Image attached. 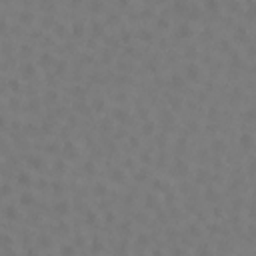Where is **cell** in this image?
<instances>
[{
    "instance_id": "obj_37",
    "label": "cell",
    "mask_w": 256,
    "mask_h": 256,
    "mask_svg": "<svg viewBox=\"0 0 256 256\" xmlns=\"http://www.w3.org/2000/svg\"><path fill=\"white\" fill-rule=\"evenodd\" d=\"M160 2H162V0H160Z\"/></svg>"
},
{
    "instance_id": "obj_11",
    "label": "cell",
    "mask_w": 256,
    "mask_h": 256,
    "mask_svg": "<svg viewBox=\"0 0 256 256\" xmlns=\"http://www.w3.org/2000/svg\"><path fill=\"white\" fill-rule=\"evenodd\" d=\"M188 18H192V20H198L200 18V8H198V6L188 8Z\"/></svg>"
},
{
    "instance_id": "obj_29",
    "label": "cell",
    "mask_w": 256,
    "mask_h": 256,
    "mask_svg": "<svg viewBox=\"0 0 256 256\" xmlns=\"http://www.w3.org/2000/svg\"><path fill=\"white\" fill-rule=\"evenodd\" d=\"M2 194H4V196H8V194H10V186H8V184L2 186Z\"/></svg>"
},
{
    "instance_id": "obj_18",
    "label": "cell",
    "mask_w": 256,
    "mask_h": 256,
    "mask_svg": "<svg viewBox=\"0 0 256 256\" xmlns=\"http://www.w3.org/2000/svg\"><path fill=\"white\" fill-rule=\"evenodd\" d=\"M82 32H84L82 24H74V36H82Z\"/></svg>"
},
{
    "instance_id": "obj_10",
    "label": "cell",
    "mask_w": 256,
    "mask_h": 256,
    "mask_svg": "<svg viewBox=\"0 0 256 256\" xmlns=\"http://www.w3.org/2000/svg\"><path fill=\"white\" fill-rule=\"evenodd\" d=\"M54 210H56V214H68L70 208H68V202H58Z\"/></svg>"
},
{
    "instance_id": "obj_2",
    "label": "cell",
    "mask_w": 256,
    "mask_h": 256,
    "mask_svg": "<svg viewBox=\"0 0 256 256\" xmlns=\"http://www.w3.org/2000/svg\"><path fill=\"white\" fill-rule=\"evenodd\" d=\"M16 182L20 184V186H24V188H28L30 184H32V178H30L28 172H20L18 176H16Z\"/></svg>"
},
{
    "instance_id": "obj_34",
    "label": "cell",
    "mask_w": 256,
    "mask_h": 256,
    "mask_svg": "<svg viewBox=\"0 0 256 256\" xmlns=\"http://www.w3.org/2000/svg\"><path fill=\"white\" fill-rule=\"evenodd\" d=\"M30 108H34V110H36V108H38V100H34V102H30Z\"/></svg>"
},
{
    "instance_id": "obj_6",
    "label": "cell",
    "mask_w": 256,
    "mask_h": 256,
    "mask_svg": "<svg viewBox=\"0 0 256 256\" xmlns=\"http://www.w3.org/2000/svg\"><path fill=\"white\" fill-rule=\"evenodd\" d=\"M20 204H22V206H32V204H34L32 192H24V194H22V196H20Z\"/></svg>"
},
{
    "instance_id": "obj_35",
    "label": "cell",
    "mask_w": 256,
    "mask_h": 256,
    "mask_svg": "<svg viewBox=\"0 0 256 256\" xmlns=\"http://www.w3.org/2000/svg\"><path fill=\"white\" fill-rule=\"evenodd\" d=\"M10 88H14V90H18V82H14V80H12V82H10Z\"/></svg>"
},
{
    "instance_id": "obj_14",
    "label": "cell",
    "mask_w": 256,
    "mask_h": 256,
    "mask_svg": "<svg viewBox=\"0 0 256 256\" xmlns=\"http://www.w3.org/2000/svg\"><path fill=\"white\" fill-rule=\"evenodd\" d=\"M22 74H24V76H32V74H34V66H32V64H24V66H22Z\"/></svg>"
},
{
    "instance_id": "obj_27",
    "label": "cell",
    "mask_w": 256,
    "mask_h": 256,
    "mask_svg": "<svg viewBox=\"0 0 256 256\" xmlns=\"http://www.w3.org/2000/svg\"><path fill=\"white\" fill-rule=\"evenodd\" d=\"M140 38H142V40H150V38H152V34H150V32H146V30H144V32L140 34Z\"/></svg>"
},
{
    "instance_id": "obj_7",
    "label": "cell",
    "mask_w": 256,
    "mask_h": 256,
    "mask_svg": "<svg viewBox=\"0 0 256 256\" xmlns=\"http://www.w3.org/2000/svg\"><path fill=\"white\" fill-rule=\"evenodd\" d=\"M186 74H188V78L196 80V78H198V74H200V70H198V66H196V64H188V68H186Z\"/></svg>"
},
{
    "instance_id": "obj_17",
    "label": "cell",
    "mask_w": 256,
    "mask_h": 256,
    "mask_svg": "<svg viewBox=\"0 0 256 256\" xmlns=\"http://www.w3.org/2000/svg\"><path fill=\"white\" fill-rule=\"evenodd\" d=\"M142 132H144V134H152V132H154V124H152V122H146Z\"/></svg>"
},
{
    "instance_id": "obj_24",
    "label": "cell",
    "mask_w": 256,
    "mask_h": 256,
    "mask_svg": "<svg viewBox=\"0 0 256 256\" xmlns=\"http://www.w3.org/2000/svg\"><path fill=\"white\" fill-rule=\"evenodd\" d=\"M116 118H118V120H126V114H124V110H116Z\"/></svg>"
},
{
    "instance_id": "obj_16",
    "label": "cell",
    "mask_w": 256,
    "mask_h": 256,
    "mask_svg": "<svg viewBox=\"0 0 256 256\" xmlns=\"http://www.w3.org/2000/svg\"><path fill=\"white\" fill-rule=\"evenodd\" d=\"M244 120H248V122L256 120V110H246V114H244Z\"/></svg>"
},
{
    "instance_id": "obj_9",
    "label": "cell",
    "mask_w": 256,
    "mask_h": 256,
    "mask_svg": "<svg viewBox=\"0 0 256 256\" xmlns=\"http://www.w3.org/2000/svg\"><path fill=\"white\" fill-rule=\"evenodd\" d=\"M204 8L210 10V12H216L218 10V0H204Z\"/></svg>"
},
{
    "instance_id": "obj_36",
    "label": "cell",
    "mask_w": 256,
    "mask_h": 256,
    "mask_svg": "<svg viewBox=\"0 0 256 256\" xmlns=\"http://www.w3.org/2000/svg\"><path fill=\"white\" fill-rule=\"evenodd\" d=\"M100 30H102V26H96V24H94V34H100Z\"/></svg>"
},
{
    "instance_id": "obj_12",
    "label": "cell",
    "mask_w": 256,
    "mask_h": 256,
    "mask_svg": "<svg viewBox=\"0 0 256 256\" xmlns=\"http://www.w3.org/2000/svg\"><path fill=\"white\" fill-rule=\"evenodd\" d=\"M170 86H172V88H182L184 86L182 78H180V76H172V78H170Z\"/></svg>"
},
{
    "instance_id": "obj_32",
    "label": "cell",
    "mask_w": 256,
    "mask_h": 256,
    "mask_svg": "<svg viewBox=\"0 0 256 256\" xmlns=\"http://www.w3.org/2000/svg\"><path fill=\"white\" fill-rule=\"evenodd\" d=\"M28 20H30V14H28V12H24V14H22V22H28Z\"/></svg>"
},
{
    "instance_id": "obj_25",
    "label": "cell",
    "mask_w": 256,
    "mask_h": 256,
    "mask_svg": "<svg viewBox=\"0 0 256 256\" xmlns=\"http://www.w3.org/2000/svg\"><path fill=\"white\" fill-rule=\"evenodd\" d=\"M90 10H102V2H92Z\"/></svg>"
},
{
    "instance_id": "obj_22",
    "label": "cell",
    "mask_w": 256,
    "mask_h": 256,
    "mask_svg": "<svg viewBox=\"0 0 256 256\" xmlns=\"http://www.w3.org/2000/svg\"><path fill=\"white\" fill-rule=\"evenodd\" d=\"M60 252H62V254H72L74 248L72 246H62V248H60Z\"/></svg>"
},
{
    "instance_id": "obj_33",
    "label": "cell",
    "mask_w": 256,
    "mask_h": 256,
    "mask_svg": "<svg viewBox=\"0 0 256 256\" xmlns=\"http://www.w3.org/2000/svg\"><path fill=\"white\" fill-rule=\"evenodd\" d=\"M40 240H42V242H40L42 246H46V244H50V240H46V236H42V238H40Z\"/></svg>"
},
{
    "instance_id": "obj_28",
    "label": "cell",
    "mask_w": 256,
    "mask_h": 256,
    "mask_svg": "<svg viewBox=\"0 0 256 256\" xmlns=\"http://www.w3.org/2000/svg\"><path fill=\"white\" fill-rule=\"evenodd\" d=\"M248 170H250V174H256V160L250 162V168H248Z\"/></svg>"
},
{
    "instance_id": "obj_5",
    "label": "cell",
    "mask_w": 256,
    "mask_h": 256,
    "mask_svg": "<svg viewBox=\"0 0 256 256\" xmlns=\"http://www.w3.org/2000/svg\"><path fill=\"white\" fill-rule=\"evenodd\" d=\"M174 10H176L178 14L188 12V2H186V0H176V2H174Z\"/></svg>"
},
{
    "instance_id": "obj_21",
    "label": "cell",
    "mask_w": 256,
    "mask_h": 256,
    "mask_svg": "<svg viewBox=\"0 0 256 256\" xmlns=\"http://www.w3.org/2000/svg\"><path fill=\"white\" fill-rule=\"evenodd\" d=\"M94 194H98V196H102V194H104V186H102V184H98V186H94Z\"/></svg>"
},
{
    "instance_id": "obj_31",
    "label": "cell",
    "mask_w": 256,
    "mask_h": 256,
    "mask_svg": "<svg viewBox=\"0 0 256 256\" xmlns=\"http://www.w3.org/2000/svg\"><path fill=\"white\" fill-rule=\"evenodd\" d=\"M22 54H24V56H28V54H30V46H22Z\"/></svg>"
},
{
    "instance_id": "obj_3",
    "label": "cell",
    "mask_w": 256,
    "mask_h": 256,
    "mask_svg": "<svg viewBox=\"0 0 256 256\" xmlns=\"http://www.w3.org/2000/svg\"><path fill=\"white\" fill-rule=\"evenodd\" d=\"M190 34H192V28H190L188 24H180L178 28H176V36H178V38H188Z\"/></svg>"
},
{
    "instance_id": "obj_20",
    "label": "cell",
    "mask_w": 256,
    "mask_h": 256,
    "mask_svg": "<svg viewBox=\"0 0 256 256\" xmlns=\"http://www.w3.org/2000/svg\"><path fill=\"white\" fill-rule=\"evenodd\" d=\"M112 178H114L116 182H122V172L120 170H114V172H112Z\"/></svg>"
},
{
    "instance_id": "obj_15",
    "label": "cell",
    "mask_w": 256,
    "mask_h": 256,
    "mask_svg": "<svg viewBox=\"0 0 256 256\" xmlns=\"http://www.w3.org/2000/svg\"><path fill=\"white\" fill-rule=\"evenodd\" d=\"M234 36H236V40H246V30H244V28H236V34H234Z\"/></svg>"
},
{
    "instance_id": "obj_30",
    "label": "cell",
    "mask_w": 256,
    "mask_h": 256,
    "mask_svg": "<svg viewBox=\"0 0 256 256\" xmlns=\"http://www.w3.org/2000/svg\"><path fill=\"white\" fill-rule=\"evenodd\" d=\"M158 26H160V28H166V26H168V20H164V18L158 20Z\"/></svg>"
},
{
    "instance_id": "obj_8",
    "label": "cell",
    "mask_w": 256,
    "mask_h": 256,
    "mask_svg": "<svg viewBox=\"0 0 256 256\" xmlns=\"http://www.w3.org/2000/svg\"><path fill=\"white\" fill-rule=\"evenodd\" d=\"M4 216L8 218V220H16L18 212H16V208H14V206H6V208H4Z\"/></svg>"
},
{
    "instance_id": "obj_19",
    "label": "cell",
    "mask_w": 256,
    "mask_h": 256,
    "mask_svg": "<svg viewBox=\"0 0 256 256\" xmlns=\"http://www.w3.org/2000/svg\"><path fill=\"white\" fill-rule=\"evenodd\" d=\"M40 62H42V64H44V66H48V64H50V62H52V58H50V56H48V54H42V56H40Z\"/></svg>"
},
{
    "instance_id": "obj_23",
    "label": "cell",
    "mask_w": 256,
    "mask_h": 256,
    "mask_svg": "<svg viewBox=\"0 0 256 256\" xmlns=\"http://www.w3.org/2000/svg\"><path fill=\"white\" fill-rule=\"evenodd\" d=\"M248 18H256V4L250 6V10H248Z\"/></svg>"
},
{
    "instance_id": "obj_26",
    "label": "cell",
    "mask_w": 256,
    "mask_h": 256,
    "mask_svg": "<svg viewBox=\"0 0 256 256\" xmlns=\"http://www.w3.org/2000/svg\"><path fill=\"white\" fill-rule=\"evenodd\" d=\"M102 250V244L100 242H94V244H92V252H100Z\"/></svg>"
},
{
    "instance_id": "obj_13",
    "label": "cell",
    "mask_w": 256,
    "mask_h": 256,
    "mask_svg": "<svg viewBox=\"0 0 256 256\" xmlns=\"http://www.w3.org/2000/svg\"><path fill=\"white\" fill-rule=\"evenodd\" d=\"M44 100L50 102V104H52V102H56V92H54V90H48L46 94H44Z\"/></svg>"
},
{
    "instance_id": "obj_1",
    "label": "cell",
    "mask_w": 256,
    "mask_h": 256,
    "mask_svg": "<svg viewBox=\"0 0 256 256\" xmlns=\"http://www.w3.org/2000/svg\"><path fill=\"white\" fill-rule=\"evenodd\" d=\"M26 164H28L30 168H34V170H40V168L44 166V162H42V158H40V156H28Z\"/></svg>"
},
{
    "instance_id": "obj_4",
    "label": "cell",
    "mask_w": 256,
    "mask_h": 256,
    "mask_svg": "<svg viewBox=\"0 0 256 256\" xmlns=\"http://www.w3.org/2000/svg\"><path fill=\"white\" fill-rule=\"evenodd\" d=\"M240 144H242V148H246V150H250L252 148V144H254V138H252V134H240Z\"/></svg>"
}]
</instances>
